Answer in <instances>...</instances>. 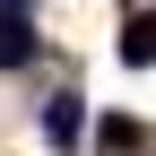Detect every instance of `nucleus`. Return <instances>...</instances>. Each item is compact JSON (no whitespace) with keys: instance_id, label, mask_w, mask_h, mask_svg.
<instances>
[{"instance_id":"1","label":"nucleus","mask_w":156,"mask_h":156,"mask_svg":"<svg viewBox=\"0 0 156 156\" xmlns=\"http://www.w3.org/2000/svg\"><path fill=\"white\" fill-rule=\"evenodd\" d=\"M78 130H87L78 95H52V104H44V139H52V147H78Z\"/></svg>"},{"instance_id":"2","label":"nucleus","mask_w":156,"mask_h":156,"mask_svg":"<svg viewBox=\"0 0 156 156\" xmlns=\"http://www.w3.org/2000/svg\"><path fill=\"white\" fill-rule=\"evenodd\" d=\"M35 61V35H26V17L17 9H0V69H26Z\"/></svg>"},{"instance_id":"3","label":"nucleus","mask_w":156,"mask_h":156,"mask_svg":"<svg viewBox=\"0 0 156 156\" xmlns=\"http://www.w3.org/2000/svg\"><path fill=\"white\" fill-rule=\"evenodd\" d=\"M122 61H156V17H130L122 26Z\"/></svg>"},{"instance_id":"4","label":"nucleus","mask_w":156,"mask_h":156,"mask_svg":"<svg viewBox=\"0 0 156 156\" xmlns=\"http://www.w3.org/2000/svg\"><path fill=\"white\" fill-rule=\"evenodd\" d=\"M0 9H26V0H0Z\"/></svg>"}]
</instances>
